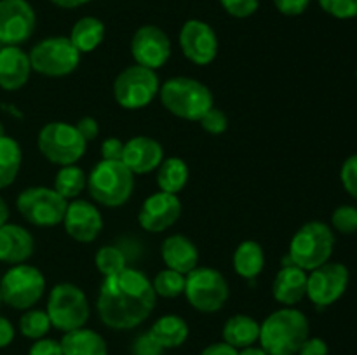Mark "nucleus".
Instances as JSON below:
<instances>
[{"label":"nucleus","mask_w":357,"mask_h":355,"mask_svg":"<svg viewBox=\"0 0 357 355\" xmlns=\"http://www.w3.org/2000/svg\"><path fill=\"white\" fill-rule=\"evenodd\" d=\"M272 294L282 306H295L307 296V271L286 261L284 267L275 275Z\"/></svg>","instance_id":"nucleus-22"},{"label":"nucleus","mask_w":357,"mask_h":355,"mask_svg":"<svg viewBox=\"0 0 357 355\" xmlns=\"http://www.w3.org/2000/svg\"><path fill=\"white\" fill-rule=\"evenodd\" d=\"M122 153H124V143L119 138L105 139L103 145H101L103 160H122Z\"/></svg>","instance_id":"nucleus-44"},{"label":"nucleus","mask_w":357,"mask_h":355,"mask_svg":"<svg viewBox=\"0 0 357 355\" xmlns=\"http://www.w3.org/2000/svg\"><path fill=\"white\" fill-rule=\"evenodd\" d=\"M296 355H328V343L321 338H307Z\"/></svg>","instance_id":"nucleus-45"},{"label":"nucleus","mask_w":357,"mask_h":355,"mask_svg":"<svg viewBox=\"0 0 357 355\" xmlns=\"http://www.w3.org/2000/svg\"><path fill=\"white\" fill-rule=\"evenodd\" d=\"M75 127H77V131L80 132V136H82L87 143L93 141V139H96L98 134H100V125H98V120L94 117H89V115L79 118L75 124Z\"/></svg>","instance_id":"nucleus-43"},{"label":"nucleus","mask_w":357,"mask_h":355,"mask_svg":"<svg viewBox=\"0 0 357 355\" xmlns=\"http://www.w3.org/2000/svg\"><path fill=\"white\" fill-rule=\"evenodd\" d=\"M356 75H357V72H356Z\"/></svg>","instance_id":"nucleus-52"},{"label":"nucleus","mask_w":357,"mask_h":355,"mask_svg":"<svg viewBox=\"0 0 357 355\" xmlns=\"http://www.w3.org/2000/svg\"><path fill=\"white\" fill-rule=\"evenodd\" d=\"M37 145L42 155L59 167L79 162L87 148V141L77 131L75 124L61 120L45 124L38 132Z\"/></svg>","instance_id":"nucleus-7"},{"label":"nucleus","mask_w":357,"mask_h":355,"mask_svg":"<svg viewBox=\"0 0 357 355\" xmlns=\"http://www.w3.org/2000/svg\"><path fill=\"white\" fill-rule=\"evenodd\" d=\"M63 355H108V345L100 333L87 327L68 331L61 338Z\"/></svg>","instance_id":"nucleus-24"},{"label":"nucleus","mask_w":357,"mask_h":355,"mask_svg":"<svg viewBox=\"0 0 357 355\" xmlns=\"http://www.w3.org/2000/svg\"><path fill=\"white\" fill-rule=\"evenodd\" d=\"M54 6L61 7V9H77V7H82L86 3H89L91 0H51Z\"/></svg>","instance_id":"nucleus-48"},{"label":"nucleus","mask_w":357,"mask_h":355,"mask_svg":"<svg viewBox=\"0 0 357 355\" xmlns=\"http://www.w3.org/2000/svg\"><path fill=\"white\" fill-rule=\"evenodd\" d=\"M237 354H239V350L230 347V345L225 343V341H218V343H211L209 347H206L199 355H237Z\"/></svg>","instance_id":"nucleus-47"},{"label":"nucleus","mask_w":357,"mask_h":355,"mask_svg":"<svg viewBox=\"0 0 357 355\" xmlns=\"http://www.w3.org/2000/svg\"><path fill=\"white\" fill-rule=\"evenodd\" d=\"M23 152L16 139L0 136V190L10 187L20 174Z\"/></svg>","instance_id":"nucleus-30"},{"label":"nucleus","mask_w":357,"mask_h":355,"mask_svg":"<svg viewBox=\"0 0 357 355\" xmlns=\"http://www.w3.org/2000/svg\"><path fill=\"white\" fill-rule=\"evenodd\" d=\"M89 195L105 207H121L131 198L135 190V174L122 160H103L94 166L87 176Z\"/></svg>","instance_id":"nucleus-4"},{"label":"nucleus","mask_w":357,"mask_h":355,"mask_svg":"<svg viewBox=\"0 0 357 355\" xmlns=\"http://www.w3.org/2000/svg\"><path fill=\"white\" fill-rule=\"evenodd\" d=\"M321 9L337 19L357 17V0H319Z\"/></svg>","instance_id":"nucleus-36"},{"label":"nucleus","mask_w":357,"mask_h":355,"mask_svg":"<svg viewBox=\"0 0 357 355\" xmlns=\"http://www.w3.org/2000/svg\"><path fill=\"white\" fill-rule=\"evenodd\" d=\"M223 341L234 347L236 350L251 347L260 338V322L251 315L237 313L230 317L223 326Z\"/></svg>","instance_id":"nucleus-25"},{"label":"nucleus","mask_w":357,"mask_h":355,"mask_svg":"<svg viewBox=\"0 0 357 355\" xmlns=\"http://www.w3.org/2000/svg\"><path fill=\"white\" fill-rule=\"evenodd\" d=\"M51 320L45 310L30 308L21 315L20 319V331L28 340H40L45 338V334L51 329Z\"/></svg>","instance_id":"nucleus-32"},{"label":"nucleus","mask_w":357,"mask_h":355,"mask_svg":"<svg viewBox=\"0 0 357 355\" xmlns=\"http://www.w3.org/2000/svg\"><path fill=\"white\" fill-rule=\"evenodd\" d=\"M153 291L162 298H178L185 292V275L171 268L160 270L152 281Z\"/></svg>","instance_id":"nucleus-33"},{"label":"nucleus","mask_w":357,"mask_h":355,"mask_svg":"<svg viewBox=\"0 0 357 355\" xmlns=\"http://www.w3.org/2000/svg\"><path fill=\"white\" fill-rule=\"evenodd\" d=\"M35 251V239L26 228L14 223L0 226V261L6 265H20L30 260Z\"/></svg>","instance_id":"nucleus-20"},{"label":"nucleus","mask_w":357,"mask_h":355,"mask_svg":"<svg viewBox=\"0 0 357 355\" xmlns=\"http://www.w3.org/2000/svg\"><path fill=\"white\" fill-rule=\"evenodd\" d=\"M37 16L28 0H0V44L21 45L35 31Z\"/></svg>","instance_id":"nucleus-14"},{"label":"nucleus","mask_w":357,"mask_h":355,"mask_svg":"<svg viewBox=\"0 0 357 355\" xmlns=\"http://www.w3.org/2000/svg\"><path fill=\"white\" fill-rule=\"evenodd\" d=\"M94 263H96L100 274L108 277V275L119 274L121 270H124L126 254L122 253V249L115 246H103L98 249L96 256H94Z\"/></svg>","instance_id":"nucleus-34"},{"label":"nucleus","mask_w":357,"mask_h":355,"mask_svg":"<svg viewBox=\"0 0 357 355\" xmlns=\"http://www.w3.org/2000/svg\"><path fill=\"white\" fill-rule=\"evenodd\" d=\"M9 205L7 202L0 197V226H3L6 223H9Z\"/></svg>","instance_id":"nucleus-49"},{"label":"nucleus","mask_w":357,"mask_h":355,"mask_svg":"<svg viewBox=\"0 0 357 355\" xmlns=\"http://www.w3.org/2000/svg\"><path fill=\"white\" fill-rule=\"evenodd\" d=\"M171 40L166 31L157 24H143L131 38V54L136 65L159 70L171 58Z\"/></svg>","instance_id":"nucleus-16"},{"label":"nucleus","mask_w":357,"mask_h":355,"mask_svg":"<svg viewBox=\"0 0 357 355\" xmlns=\"http://www.w3.org/2000/svg\"><path fill=\"white\" fill-rule=\"evenodd\" d=\"M333 247V230L323 221H309L293 235L288 256L293 265L310 271L330 261Z\"/></svg>","instance_id":"nucleus-5"},{"label":"nucleus","mask_w":357,"mask_h":355,"mask_svg":"<svg viewBox=\"0 0 357 355\" xmlns=\"http://www.w3.org/2000/svg\"><path fill=\"white\" fill-rule=\"evenodd\" d=\"M349 285V268L342 263L326 261L307 275V296L319 308L337 303Z\"/></svg>","instance_id":"nucleus-13"},{"label":"nucleus","mask_w":357,"mask_h":355,"mask_svg":"<svg viewBox=\"0 0 357 355\" xmlns=\"http://www.w3.org/2000/svg\"><path fill=\"white\" fill-rule=\"evenodd\" d=\"M105 33L107 28L101 19L94 16H84L73 24L72 31H70V40L75 45L77 51L82 52H93L101 45L105 40Z\"/></svg>","instance_id":"nucleus-28"},{"label":"nucleus","mask_w":357,"mask_h":355,"mask_svg":"<svg viewBox=\"0 0 357 355\" xmlns=\"http://www.w3.org/2000/svg\"><path fill=\"white\" fill-rule=\"evenodd\" d=\"M227 14L237 19H246L253 16L260 7V0H220Z\"/></svg>","instance_id":"nucleus-38"},{"label":"nucleus","mask_w":357,"mask_h":355,"mask_svg":"<svg viewBox=\"0 0 357 355\" xmlns=\"http://www.w3.org/2000/svg\"><path fill=\"white\" fill-rule=\"evenodd\" d=\"M160 82L155 70L132 65L122 70L114 82V97L124 110H142L159 96Z\"/></svg>","instance_id":"nucleus-10"},{"label":"nucleus","mask_w":357,"mask_h":355,"mask_svg":"<svg viewBox=\"0 0 357 355\" xmlns=\"http://www.w3.org/2000/svg\"><path fill=\"white\" fill-rule=\"evenodd\" d=\"M2 303H3V301H2V294H0V305H2Z\"/></svg>","instance_id":"nucleus-51"},{"label":"nucleus","mask_w":357,"mask_h":355,"mask_svg":"<svg viewBox=\"0 0 357 355\" xmlns=\"http://www.w3.org/2000/svg\"><path fill=\"white\" fill-rule=\"evenodd\" d=\"M275 9L282 14V16L295 17L305 13L310 6V0H272Z\"/></svg>","instance_id":"nucleus-42"},{"label":"nucleus","mask_w":357,"mask_h":355,"mask_svg":"<svg viewBox=\"0 0 357 355\" xmlns=\"http://www.w3.org/2000/svg\"><path fill=\"white\" fill-rule=\"evenodd\" d=\"M30 73V58L20 45H3L0 49V87L3 90L21 89Z\"/></svg>","instance_id":"nucleus-21"},{"label":"nucleus","mask_w":357,"mask_h":355,"mask_svg":"<svg viewBox=\"0 0 357 355\" xmlns=\"http://www.w3.org/2000/svg\"><path fill=\"white\" fill-rule=\"evenodd\" d=\"M340 180L345 191L357 200V153L349 157V159L342 164Z\"/></svg>","instance_id":"nucleus-39"},{"label":"nucleus","mask_w":357,"mask_h":355,"mask_svg":"<svg viewBox=\"0 0 357 355\" xmlns=\"http://www.w3.org/2000/svg\"><path fill=\"white\" fill-rule=\"evenodd\" d=\"M63 225H65L66 233L73 240L89 244L96 240L103 230V216H101L100 209L91 204L89 200L77 198L66 207Z\"/></svg>","instance_id":"nucleus-18"},{"label":"nucleus","mask_w":357,"mask_h":355,"mask_svg":"<svg viewBox=\"0 0 357 355\" xmlns=\"http://www.w3.org/2000/svg\"><path fill=\"white\" fill-rule=\"evenodd\" d=\"M159 97L169 113L190 122H199L215 106L211 89L190 77H173L166 80L160 86Z\"/></svg>","instance_id":"nucleus-3"},{"label":"nucleus","mask_w":357,"mask_h":355,"mask_svg":"<svg viewBox=\"0 0 357 355\" xmlns=\"http://www.w3.org/2000/svg\"><path fill=\"white\" fill-rule=\"evenodd\" d=\"M132 355H162L164 348L155 341L150 333H143L132 341Z\"/></svg>","instance_id":"nucleus-40"},{"label":"nucleus","mask_w":357,"mask_h":355,"mask_svg":"<svg viewBox=\"0 0 357 355\" xmlns=\"http://www.w3.org/2000/svg\"><path fill=\"white\" fill-rule=\"evenodd\" d=\"M164 160V148L157 139L149 136H135L124 143L122 162L132 174H149Z\"/></svg>","instance_id":"nucleus-19"},{"label":"nucleus","mask_w":357,"mask_h":355,"mask_svg":"<svg viewBox=\"0 0 357 355\" xmlns=\"http://www.w3.org/2000/svg\"><path fill=\"white\" fill-rule=\"evenodd\" d=\"M14 336H16V331H14V326L10 324V320L0 315V348L9 347L13 343Z\"/></svg>","instance_id":"nucleus-46"},{"label":"nucleus","mask_w":357,"mask_h":355,"mask_svg":"<svg viewBox=\"0 0 357 355\" xmlns=\"http://www.w3.org/2000/svg\"><path fill=\"white\" fill-rule=\"evenodd\" d=\"M331 225L337 232L344 235H352L357 232V207L354 205H340L331 214Z\"/></svg>","instance_id":"nucleus-35"},{"label":"nucleus","mask_w":357,"mask_h":355,"mask_svg":"<svg viewBox=\"0 0 357 355\" xmlns=\"http://www.w3.org/2000/svg\"><path fill=\"white\" fill-rule=\"evenodd\" d=\"M153 338H155L157 343L164 348V350H169V348H178L188 340V324L181 319L180 315H162L152 324L149 331Z\"/></svg>","instance_id":"nucleus-26"},{"label":"nucleus","mask_w":357,"mask_h":355,"mask_svg":"<svg viewBox=\"0 0 357 355\" xmlns=\"http://www.w3.org/2000/svg\"><path fill=\"white\" fill-rule=\"evenodd\" d=\"M188 176H190V171H188L187 162L180 157H167L157 167V184L160 191H166V194H180L187 187Z\"/></svg>","instance_id":"nucleus-29"},{"label":"nucleus","mask_w":357,"mask_h":355,"mask_svg":"<svg viewBox=\"0 0 357 355\" xmlns=\"http://www.w3.org/2000/svg\"><path fill=\"white\" fill-rule=\"evenodd\" d=\"M199 124H201V127L204 129L206 132H209V134L213 136H218L223 134V132L229 129V118H227L225 111L213 106L211 110L199 120Z\"/></svg>","instance_id":"nucleus-37"},{"label":"nucleus","mask_w":357,"mask_h":355,"mask_svg":"<svg viewBox=\"0 0 357 355\" xmlns=\"http://www.w3.org/2000/svg\"><path fill=\"white\" fill-rule=\"evenodd\" d=\"M45 291V277L37 267L13 265L0 281V294L6 305L16 310H30Z\"/></svg>","instance_id":"nucleus-11"},{"label":"nucleus","mask_w":357,"mask_h":355,"mask_svg":"<svg viewBox=\"0 0 357 355\" xmlns=\"http://www.w3.org/2000/svg\"><path fill=\"white\" fill-rule=\"evenodd\" d=\"M87 188V176L79 166H63L58 171L54 180V190L61 195L63 198H77L80 191Z\"/></svg>","instance_id":"nucleus-31"},{"label":"nucleus","mask_w":357,"mask_h":355,"mask_svg":"<svg viewBox=\"0 0 357 355\" xmlns=\"http://www.w3.org/2000/svg\"><path fill=\"white\" fill-rule=\"evenodd\" d=\"M180 47L185 58L197 66H208L218 56V37L202 19L185 21L180 30Z\"/></svg>","instance_id":"nucleus-15"},{"label":"nucleus","mask_w":357,"mask_h":355,"mask_svg":"<svg viewBox=\"0 0 357 355\" xmlns=\"http://www.w3.org/2000/svg\"><path fill=\"white\" fill-rule=\"evenodd\" d=\"M234 270L239 277L246 281H253L261 274L265 267L264 247L257 240H244L237 246L232 258Z\"/></svg>","instance_id":"nucleus-27"},{"label":"nucleus","mask_w":357,"mask_h":355,"mask_svg":"<svg viewBox=\"0 0 357 355\" xmlns=\"http://www.w3.org/2000/svg\"><path fill=\"white\" fill-rule=\"evenodd\" d=\"M157 294L143 271L128 268L105 277L98 294V315L115 331L135 329L153 312Z\"/></svg>","instance_id":"nucleus-1"},{"label":"nucleus","mask_w":357,"mask_h":355,"mask_svg":"<svg viewBox=\"0 0 357 355\" xmlns=\"http://www.w3.org/2000/svg\"><path fill=\"white\" fill-rule=\"evenodd\" d=\"M16 207L35 226H56L63 223L68 204L54 188L30 187L16 198Z\"/></svg>","instance_id":"nucleus-12"},{"label":"nucleus","mask_w":357,"mask_h":355,"mask_svg":"<svg viewBox=\"0 0 357 355\" xmlns=\"http://www.w3.org/2000/svg\"><path fill=\"white\" fill-rule=\"evenodd\" d=\"M31 72L44 77H66L77 70L80 63V52L68 37H47L33 45L28 54Z\"/></svg>","instance_id":"nucleus-9"},{"label":"nucleus","mask_w":357,"mask_h":355,"mask_svg":"<svg viewBox=\"0 0 357 355\" xmlns=\"http://www.w3.org/2000/svg\"><path fill=\"white\" fill-rule=\"evenodd\" d=\"M28 355H63L61 341H56L52 338L35 340L28 350Z\"/></svg>","instance_id":"nucleus-41"},{"label":"nucleus","mask_w":357,"mask_h":355,"mask_svg":"<svg viewBox=\"0 0 357 355\" xmlns=\"http://www.w3.org/2000/svg\"><path fill=\"white\" fill-rule=\"evenodd\" d=\"M45 312L52 327L68 333L86 326L91 315L89 299L79 285L61 282L52 287Z\"/></svg>","instance_id":"nucleus-6"},{"label":"nucleus","mask_w":357,"mask_h":355,"mask_svg":"<svg viewBox=\"0 0 357 355\" xmlns=\"http://www.w3.org/2000/svg\"><path fill=\"white\" fill-rule=\"evenodd\" d=\"M237 355H268V354L261 347H255V345H251V347L241 348Z\"/></svg>","instance_id":"nucleus-50"},{"label":"nucleus","mask_w":357,"mask_h":355,"mask_svg":"<svg viewBox=\"0 0 357 355\" xmlns=\"http://www.w3.org/2000/svg\"><path fill=\"white\" fill-rule=\"evenodd\" d=\"M160 256L167 268L180 274H190L199 263V249L188 237L174 233L164 239L160 246Z\"/></svg>","instance_id":"nucleus-23"},{"label":"nucleus","mask_w":357,"mask_h":355,"mask_svg":"<svg viewBox=\"0 0 357 355\" xmlns=\"http://www.w3.org/2000/svg\"><path fill=\"white\" fill-rule=\"evenodd\" d=\"M181 214V202L178 195L157 191L145 198L138 212V223L145 232L160 233L178 221Z\"/></svg>","instance_id":"nucleus-17"},{"label":"nucleus","mask_w":357,"mask_h":355,"mask_svg":"<svg viewBox=\"0 0 357 355\" xmlns=\"http://www.w3.org/2000/svg\"><path fill=\"white\" fill-rule=\"evenodd\" d=\"M183 294L197 312L215 313L222 310L229 299V282L216 268L197 267L185 275Z\"/></svg>","instance_id":"nucleus-8"},{"label":"nucleus","mask_w":357,"mask_h":355,"mask_svg":"<svg viewBox=\"0 0 357 355\" xmlns=\"http://www.w3.org/2000/svg\"><path fill=\"white\" fill-rule=\"evenodd\" d=\"M309 320L295 306H282L260 324V347L268 355H296L309 338Z\"/></svg>","instance_id":"nucleus-2"}]
</instances>
